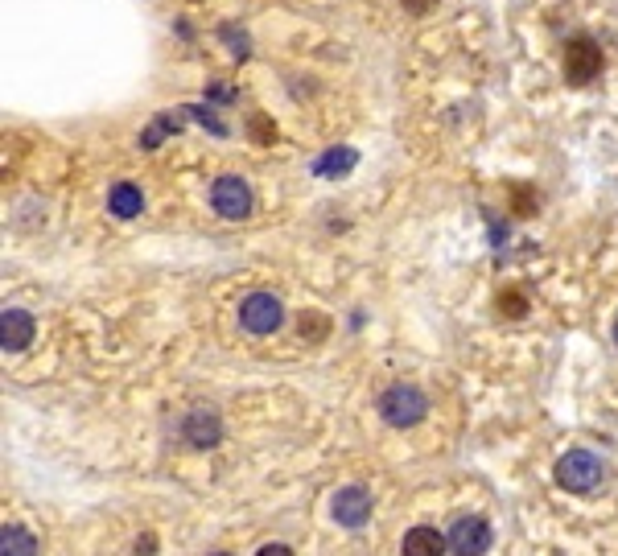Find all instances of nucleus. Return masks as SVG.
I'll return each instance as SVG.
<instances>
[{
	"instance_id": "20",
	"label": "nucleus",
	"mask_w": 618,
	"mask_h": 556,
	"mask_svg": "<svg viewBox=\"0 0 618 556\" xmlns=\"http://www.w3.org/2000/svg\"><path fill=\"white\" fill-rule=\"evenodd\" d=\"M614 342H618V322H614Z\"/></svg>"
},
{
	"instance_id": "15",
	"label": "nucleus",
	"mask_w": 618,
	"mask_h": 556,
	"mask_svg": "<svg viewBox=\"0 0 618 556\" xmlns=\"http://www.w3.org/2000/svg\"><path fill=\"white\" fill-rule=\"evenodd\" d=\"M536 206H540V198H536V190L532 186H511V211L515 215H536Z\"/></svg>"
},
{
	"instance_id": "1",
	"label": "nucleus",
	"mask_w": 618,
	"mask_h": 556,
	"mask_svg": "<svg viewBox=\"0 0 618 556\" xmlns=\"http://www.w3.org/2000/svg\"><path fill=\"white\" fill-rule=\"evenodd\" d=\"M602 478H606V466H602L598 454H590V449H569V454H561V462H557V482L569 495H594L602 486Z\"/></svg>"
},
{
	"instance_id": "6",
	"label": "nucleus",
	"mask_w": 618,
	"mask_h": 556,
	"mask_svg": "<svg viewBox=\"0 0 618 556\" xmlns=\"http://www.w3.org/2000/svg\"><path fill=\"white\" fill-rule=\"evenodd\" d=\"M491 548V524L483 515H466L450 528V552L454 556H483Z\"/></svg>"
},
{
	"instance_id": "11",
	"label": "nucleus",
	"mask_w": 618,
	"mask_h": 556,
	"mask_svg": "<svg viewBox=\"0 0 618 556\" xmlns=\"http://www.w3.org/2000/svg\"><path fill=\"white\" fill-rule=\"evenodd\" d=\"M108 211H112L116 219H136V215L145 211V194L136 190L132 182H116L112 194H108Z\"/></svg>"
},
{
	"instance_id": "4",
	"label": "nucleus",
	"mask_w": 618,
	"mask_h": 556,
	"mask_svg": "<svg viewBox=\"0 0 618 556\" xmlns=\"http://www.w3.org/2000/svg\"><path fill=\"white\" fill-rule=\"evenodd\" d=\"M285 322V305L272 293H248L244 305H239V326L248 334H272Z\"/></svg>"
},
{
	"instance_id": "5",
	"label": "nucleus",
	"mask_w": 618,
	"mask_h": 556,
	"mask_svg": "<svg viewBox=\"0 0 618 556\" xmlns=\"http://www.w3.org/2000/svg\"><path fill=\"white\" fill-rule=\"evenodd\" d=\"M211 206L223 215V219H248L252 215V190L244 178H235V173H223V178L211 186Z\"/></svg>"
},
{
	"instance_id": "21",
	"label": "nucleus",
	"mask_w": 618,
	"mask_h": 556,
	"mask_svg": "<svg viewBox=\"0 0 618 556\" xmlns=\"http://www.w3.org/2000/svg\"><path fill=\"white\" fill-rule=\"evenodd\" d=\"M215 556H231V552H215Z\"/></svg>"
},
{
	"instance_id": "10",
	"label": "nucleus",
	"mask_w": 618,
	"mask_h": 556,
	"mask_svg": "<svg viewBox=\"0 0 618 556\" xmlns=\"http://www.w3.org/2000/svg\"><path fill=\"white\" fill-rule=\"evenodd\" d=\"M445 548H450V540H445L437 528H429V524L412 528V532L404 536V544H400L404 556H445Z\"/></svg>"
},
{
	"instance_id": "13",
	"label": "nucleus",
	"mask_w": 618,
	"mask_h": 556,
	"mask_svg": "<svg viewBox=\"0 0 618 556\" xmlns=\"http://www.w3.org/2000/svg\"><path fill=\"white\" fill-rule=\"evenodd\" d=\"M0 556H38V540H33L29 528L9 524L5 532H0Z\"/></svg>"
},
{
	"instance_id": "12",
	"label": "nucleus",
	"mask_w": 618,
	"mask_h": 556,
	"mask_svg": "<svg viewBox=\"0 0 618 556\" xmlns=\"http://www.w3.org/2000/svg\"><path fill=\"white\" fill-rule=\"evenodd\" d=\"M355 161H359L355 149H330V153H322L314 161V173L318 178H347V173L355 169Z\"/></svg>"
},
{
	"instance_id": "9",
	"label": "nucleus",
	"mask_w": 618,
	"mask_h": 556,
	"mask_svg": "<svg viewBox=\"0 0 618 556\" xmlns=\"http://www.w3.org/2000/svg\"><path fill=\"white\" fill-rule=\"evenodd\" d=\"M186 441H190V445H198V449H211V445H219V441H223V425H219V416H215V412H206V408L190 412V416H186Z\"/></svg>"
},
{
	"instance_id": "7",
	"label": "nucleus",
	"mask_w": 618,
	"mask_h": 556,
	"mask_svg": "<svg viewBox=\"0 0 618 556\" xmlns=\"http://www.w3.org/2000/svg\"><path fill=\"white\" fill-rule=\"evenodd\" d=\"M334 519L342 528H363L371 519V495L359 491V486H347V491H338L334 499Z\"/></svg>"
},
{
	"instance_id": "2",
	"label": "nucleus",
	"mask_w": 618,
	"mask_h": 556,
	"mask_svg": "<svg viewBox=\"0 0 618 556\" xmlns=\"http://www.w3.org/2000/svg\"><path fill=\"white\" fill-rule=\"evenodd\" d=\"M425 412H429V400L421 388H412V384H396L380 396V416L388 425L396 429H412V425H421L425 421Z\"/></svg>"
},
{
	"instance_id": "18",
	"label": "nucleus",
	"mask_w": 618,
	"mask_h": 556,
	"mask_svg": "<svg viewBox=\"0 0 618 556\" xmlns=\"http://www.w3.org/2000/svg\"><path fill=\"white\" fill-rule=\"evenodd\" d=\"M256 556H293V552H289L285 544H264V548H260Z\"/></svg>"
},
{
	"instance_id": "17",
	"label": "nucleus",
	"mask_w": 618,
	"mask_h": 556,
	"mask_svg": "<svg viewBox=\"0 0 618 556\" xmlns=\"http://www.w3.org/2000/svg\"><path fill=\"white\" fill-rule=\"evenodd\" d=\"M252 136L260 145H272V141H277V124H272L268 116H252Z\"/></svg>"
},
{
	"instance_id": "8",
	"label": "nucleus",
	"mask_w": 618,
	"mask_h": 556,
	"mask_svg": "<svg viewBox=\"0 0 618 556\" xmlns=\"http://www.w3.org/2000/svg\"><path fill=\"white\" fill-rule=\"evenodd\" d=\"M33 342V318L25 309H5V318H0V346L5 351H25Z\"/></svg>"
},
{
	"instance_id": "16",
	"label": "nucleus",
	"mask_w": 618,
	"mask_h": 556,
	"mask_svg": "<svg viewBox=\"0 0 618 556\" xmlns=\"http://www.w3.org/2000/svg\"><path fill=\"white\" fill-rule=\"evenodd\" d=\"M297 326H301V338H305V334H309V338H322V334L330 330V322H326L322 314H301Z\"/></svg>"
},
{
	"instance_id": "14",
	"label": "nucleus",
	"mask_w": 618,
	"mask_h": 556,
	"mask_svg": "<svg viewBox=\"0 0 618 556\" xmlns=\"http://www.w3.org/2000/svg\"><path fill=\"white\" fill-rule=\"evenodd\" d=\"M495 309L503 318H511V322H520V318H528V297H524V289H503L499 297H495Z\"/></svg>"
},
{
	"instance_id": "19",
	"label": "nucleus",
	"mask_w": 618,
	"mask_h": 556,
	"mask_svg": "<svg viewBox=\"0 0 618 556\" xmlns=\"http://www.w3.org/2000/svg\"><path fill=\"white\" fill-rule=\"evenodd\" d=\"M404 5H408V9H412V13H425V9H429V5H433V0H404Z\"/></svg>"
},
{
	"instance_id": "3",
	"label": "nucleus",
	"mask_w": 618,
	"mask_h": 556,
	"mask_svg": "<svg viewBox=\"0 0 618 556\" xmlns=\"http://www.w3.org/2000/svg\"><path fill=\"white\" fill-rule=\"evenodd\" d=\"M602 46L594 38H569L565 42V83L569 87H590L602 75Z\"/></svg>"
}]
</instances>
